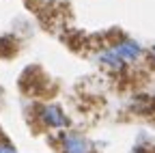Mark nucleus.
<instances>
[{
    "label": "nucleus",
    "mask_w": 155,
    "mask_h": 153,
    "mask_svg": "<svg viewBox=\"0 0 155 153\" xmlns=\"http://www.w3.org/2000/svg\"><path fill=\"white\" fill-rule=\"evenodd\" d=\"M61 149H63V153H93L91 140L78 131L61 134Z\"/></svg>",
    "instance_id": "nucleus-1"
},
{
    "label": "nucleus",
    "mask_w": 155,
    "mask_h": 153,
    "mask_svg": "<svg viewBox=\"0 0 155 153\" xmlns=\"http://www.w3.org/2000/svg\"><path fill=\"white\" fill-rule=\"evenodd\" d=\"M41 121L48 125V127H65L69 123V119L65 117V112L58 108L56 104H50V106H43L41 112H39Z\"/></svg>",
    "instance_id": "nucleus-2"
},
{
    "label": "nucleus",
    "mask_w": 155,
    "mask_h": 153,
    "mask_svg": "<svg viewBox=\"0 0 155 153\" xmlns=\"http://www.w3.org/2000/svg\"><path fill=\"white\" fill-rule=\"evenodd\" d=\"M112 52L119 56L123 63H134V61H138L140 56H142V48L136 43V41H129V39L116 43V45L112 48Z\"/></svg>",
    "instance_id": "nucleus-3"
},
{
    "label": "nucleus",
    "mask_w": 155,
    "mask_h": 153,
    "mask_svg": "<svg viewBox=\"0 0 155 153\" xmlns=\"http://www.w3.org/2000/svg\"><path fill=\"white\" fill-rule=\"evenodd\" d=\"M99 63L101 65H106V67H110V69H123L125 67V63L116 56L112 50H108V52H101L99 54Z\"/></svg>",
    "instance_id": "nucleus-4"
},
{
    "label": "nucleus",
    "mask_w": 155,
    "mask_h": 153,
    "mask_svg": "<svg viewBox=\"0 0 155 153\" xmlns=\"http://www.w3.org/2000/svg\"><path fill=\"white\" fill-rule=\"evenodd\" d=\"M0 153H17L11 145H7V142H0Z\"/></svg>",
    "instance_id": "nucleus-5"
}]
</instances>
